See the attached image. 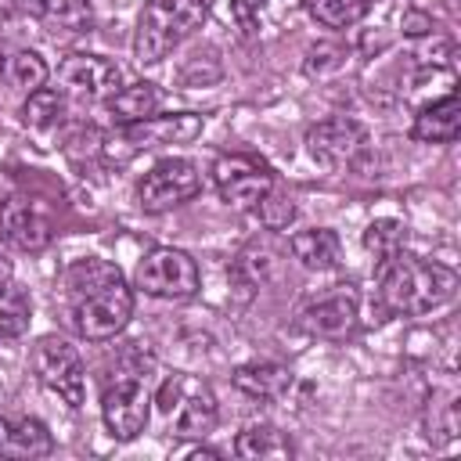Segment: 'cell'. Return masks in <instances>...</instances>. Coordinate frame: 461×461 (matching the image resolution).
Returning <instances> with one entry per match:
<instances>
[{
    "label": "cell",
    "instance_id": "cell-1",
    "mask_svg": "<svg viewBox=\"0 0 461 461\" xmlns=\"http://www.w3.org/2000/svg\"><path fill=\"white\" fill-rule=\"evenodd\" d=\"M65 288L72 303V324L83 339L104 342L126 328L133 313V292L112 263L79 259L76 267H68Z\"/></svg>",
    "mask_w": 461,
    "mask_h": 461
},
{
    "label": "cell",
    "instance_id": "cell-2",
    "mask_svg": "<svg viewBox=\"0 0 461 461\" xmlns=\"http://www.w3.org/2000/svg\"><path fill=\"white\" fill-rule=\"evenodd\" d=\"M457 292V274L443 263H429L407 252H396L378 267V299L389 313L421 317L439 310Z\"/></svg>",
    "mask_w": 461,
    "mask_h": 461
},
{
    "label": "cell",
    "instance_id": "cell-3",
    "mask_svg": "<svg viewBox=\"0 0 461 461\" xmlns=\"http://www.w3.org/2000/svg\"><path fill=\"white\" fill-rule=\"evenodd\" d=\"M151 375H155L151 357H130L108 378L104 396H101V418L112 439L130 443L144 432L151 418Z\"/></svg>",
    "mask_w": 461,
    "mask_h": 461
},
{
    "label": "cell",
    "instance_id": "cell-4",
    "mask_svg": "<svg viewBox=\"0 0 461 461\" xmlns=\"http://www.w3.org/2000/svg\"><path fill=\"white\" fill-rule=\"evenodd\" d=\"M202 22H205V0H148L137 18L133 58L140 65H158Z\"/></svg>",
    "mask_w": 461,
    "mask_h": 461
},
{
    "label": "cell",
    "instance_id": "cell-5",
    "mask_svg": "<svg viewBox=\"0 0 461 461\" xmlns=\"http://www.w3.org/2000/svg\"><path fill=\"white\" fill-rule=\"evenodd\" d=\"M202 133V115L194 112H176V115H148L140 122H126V126H115V133H104L101 137V155L104 162H130L133 155L140 151H151L158 144H187Z\"/></svg>",
    "mask_w": 461,
    "mask_h": 461
},
{
    "label": "cell",
    "instance_id": "cell-6",
    "mask_svg": "<svg viewBox=\"0 0 461 461\" xmlns=\"http://www.w3.org/2000/svg\"><path fill=\"white\" fill-rule=\"evenodd\" d=\"M155 403H158L162 418L169 421L173 436H180V439H205L216 429V418H220L212 389L202 378H194V375L166 378L158 385Z\"/></svg>",
    "mask_w": 461,
    "mask_h": 461
},
{
    "label": "cell",
    "instance_id": "cell-7",
    "mask_svg": "<svg viewBox=\"0 0 461 461\" xmlns=\"http://www.w3.org/2000/svg\"><path fill=\"white\" fill-rule=\"evenodd\" d=\"M32 371L43 382V389H50L58 400H65L68 407H83L86 371H83L79 353L65 339H58V335L40 339L32 349Z\"/></svg>",
    "mask_w": 461,
    "mask_h": 461
},
{
    "label": "cell",
    "instance_id": "cell-8",
    "mask_svg": "<svg viewBox=\"0 0 461 461\" xmlns=\"http://www.w3.org/2000/svg\"><path fill=\"white\" fill-rule=\"evenodd\" d=\"M198 263L180 249H151L137 263V288L155 299H191L198 292Z\"/></svg>",
    "mask_w": 461,
    "mask_h": 461
},
{
    "label": "cell",
    "instance_id": "cell-9",
    "mask_svg": "<svg viewBox=\"0 0 461 461\" xmlns=\"http://www.w3.org/2000/svg\"><path fill=\"white\" fill-rule=\"evenodd\" d=\"M198 187H202V173L191 158H162L144 173L137 187V202L144 212H169L187 198H194Z\"/></svg>",
    "mask_w": 461,
    "mask_h": 461
},
{
    "label": "cell",
    "instance_id": "cell-10",
    "mask_svg": "<svg viewBox=\"0 0 461 461\" xmlns=\"http://www.w3.org/2000/svg\"><path fill=\"white\" fill-rule=\"evenodd\" d=\"M212 184L220 198L234 209H256L274 191V173L256 155H223L212 166Z\"/></svg>",
    "mask_w": 461,
    "mask_h": 461
},
{
    "label": "cell",
    "instance_id": "cell-11",
    "mask_svg": "<svg viewBox=\"0 0 461 461\" xmlns=\"http://www.w3.org/2000/svg\"><path fill=\"white\" fill-rule=\"evenodd\" d=\"M58 83L65 94H72L76 101H112L122 86V72L115 61L101 58V54H68L58 65Z\"/></svg>",
    "mask_w": 461,
    "mask_h": 461
},
{
    "label": "cell",
    "instance_id": "cell-12",
    "mask_svg": "<svg viewBox=\"0 0 461 461\" xmlns=\"http://www.w3.org/2000/svg\"><path fill=\"white\" fill-rule=\"evenodd\" d=\"M306 151L321 166H349L367 151V130H364V122H357L349 115L324 119V122L310 126Z\"/></svg>",
    "mask_w": 461,
    "mask_h": 461
},
{
    "label": "cell",
    "instance_id": "cell-13",
    "mask_svg": "<svg viewBox=\"0 0 461 461\" xmlns=\"http://www.w3.org/2000/svg\"><path fill=\"white\" fill-rule=\"evenodd\" d=\"M0 241L18 252H43L50 245V220L25 194L0 202Z\"/></svg>",
    "mask_w": 461,
    "mask_h": 461
},
{
    "label": "cell",
    "instance_id": "cell-14",
    "mask_svg": "<svg viewBox=\"0 0 461 461\" xmlns=\"http://www.w3.org/2000/svg\"><path fill=\"white\" fill-rule=\"evenodd\" d=\"M299 324L310 335H324V339H339V335L353 331V324H357V292H353V285H335L331 292L306 303L303 313H299Z\"/></svg>",
    "mask_w": 461,
    "mask_h": 461
},
{
    "label": "cell",
    "instance_id": "cell-15",
    "mask_svg": "<svg viewBox=\"0 0 461 461\" xmlns=\"http://www.w3.org/2000/svg\"><path fill=\"white\" fill-rule=\"evenodd\" d=\"M54 450V439L43 421L36 418H0V457H47Z\"/></svg>",
    "mask_w": 461,
    "mask_h": 461
},
{
    "label": "cell",
    "instance_id": "cell-16",
    "mask_svg": "<svg viewBox=\"0 0 461 461\" xmlns=\"http://www.w3.org/2000/svg\"><path fill=\"white\" fill-rule=\"evenodd\" d=\"M411 133L418 140H425V144H450V140H457V133H461V97L450 90L439 101L425 104L414 115V130Z\"/></svg>",
    "mask_w": 461,
    "mask_h": 461
},
{
    "label": "cell",
    "instance_id": "cell-17",
    "mask_svg": "<svg viewBox=\"0 0 461 461\" xmlns=\"http://www.w3.org/2000/svg\"><path fill=\"white\" fill-rule=\"evenodd\" d=\"M288 249H292V256H295L306 270H317V274L335 270V267L342 263V241H339V234L328 230V227H313V230L292 234Z\"/></svg>",
    "mask_w": 461,
    "mask_h": 461
},
{
    "label": "cell",
    "instance_id": "cell-18",
    "mask_svg": "<svg viewBox=\"0 0 461 461\" xmlns=\"http://www.w3.org/2000/svg\"><path fill=\"white\" fill-rule=\"evenodd\" d=\"M234 389L252 400H281L292 389V371L274 360H252L234 371Z\"/></svg>",
    "mask_w": 461,
    "mask_h": 461
},
{
    "label": "cell",
    "instance_id": "cell-19",
    "mask_svg": "<svg viewBox=\"0 0 461 461\" xmlns=\"http://www.w3.org/2000/svg\"><path fill=\"white\" fill-rule=\"evenodd\" d=\"M115 126H126V122H140L148 115H155L158 108V90L155 83H133V86H119V94L112 101H104Z\"/></svg>",
    "mask_w": 461,
    "mask_h": 461
},
{
    "label": "cell",
    "instance_id": "cell-20",
    "mask_svg": "<svg viewBox=\"0 0 461 461\" xmlns=\"http://www.w3.org/2000/svg\"><path fill=\"white\" fill-rule=\"evenodd\" d=\"M238 457H292V443L274 425H249L234 439Z\"/></svg>",
    "mask_w": 461,
    "mask_h": 461
},
{
    "label": "cell",
    "instance_id": "cell-21",
    "mask_svg": "<svg viewBox=\"0 0 461 461\" xmlns=\"http://www.w3.org/2000/svg\"><path fill=\"white\" fill-rule=\"evenodd\" d=\"M68 115V104H65V94L61 90H50V86H40L25 97V108H22V119L25 126L32 130H58Z\"/></svg>",
    "mask_w": 461,
    "mask_h": 461
},
{
    "label": "cell",
    "instance_id": "cell-22",
    "mask_svg": "<svg viewBox=\"0 0 461 461\" xmlns=\"http://www.w3.org/2000/svg\"><path fill=\"white\" fill-rule=\"evenodd\" d=\"M274 270V249L267 241H249L234 263H230V277L241 285V288H259Z\"/></svg>",
    "mask_w": 461,
    "mask_h": 461
},
{
    "label": "cell",
    "instance_id": "cell-23",
    "mask_svg": "<svg viewBox=\"0 0 461 461\" xmlns=\"http://www.w3.org/2000/svg\"><path fill=\"white\" fill-rule=\"evenodd\" d=\"M0 76L7 83H14L18 90H29L32 94V90H40L47 83V61L36 50H11V54H4Z\"/></svg>",
    "mask_w": 461,
    "mask_h": 461
},
{
    "label": "cell",
    "instance_id": "cell-24",
    "mask_svg": "<svg viewBox=\"0 0 461 461\" xmlns=\"http://www.w3.org/2000/svg\"><path fill=\"white\" fill-rule=\"evenodd\" d=\"M403 241H407V227L400 220H371L367 230H364V249L378 259V267L385 259H393L396 252H403Z\"/></svg>",
    "mask_w": 461,
    "mask_h": 461
},
{
    "label": "cell",
    "instance_id": "cell-25",
    "mask_svg": "<svg viewBox=\"0 0 461 461\" xmlns=\"http://www.w3.org/2000/svg\"><path fill=\"white\" fill-rule=\"evenodd\" d=\"M310 14L324 29H349L367 14V0H310Z\"/></svg>",
    "mask_w": 461,
    "mask_h": 461
},
{
    "label": "cell",
    "instance_id": "cell-26",
    "mask_svg": "<svg viewBox=\"0 0 461 461\" xmlns=\"http://www.w3.org/2000/svg\"><path fill=\"white\" fill-rule=\"evenodd\" d=\"M32 303L18 285H0V335H22L29 328Z\"/></svg>",
    "mask_w": 461,
    "mask_h": 461
},
{
    "label": "cell",
    "instance_id": "cell-27",
    "mask_svg": "<svg viewBox=\"0 0 461 461\" xmlns=\"http://www.w3.org/2000/svg\"><path fill=\"white\" fill-rule=\"evenodd\" d=\"M256 212L263 216V223L270 227V230H277V227H288L292 223V216H295V205H292V198H277L274 191L256 205Z\"/></svg>",
    "mask_w": 461,
    "mask_h": 461
},
{
    "label": "cell",
    "instance_id": "cell-28",
    "mask_svg": "<svg viewBox=\"0 0 461 461\" xmlns=\"http://www.w3.org/2000/svg\"><path fill=\"white\" fill-rule=\"evenodd\" d=\"M267 4L270 0H230V18L245 29V32H256L263 14H267Z\"/></svg>",
    "mask_w": 461,
    "mask_h": 461
},
{
    "label": "cell",
    "instance_id": "cell-29",
    "mask_svg": "<svg viewBox=\"0 0 461 461\" xmlns=\"http://www.w3.org/2000/svg\"><path fill=\"white\" fill-rule=\"evenodd\" d=\"M342 61V50L339 47H328V43H317V47H310V54H306V72L313 76V72H324V68H335Z\"/></svg>",
    "mask_w": 461,
    "mask_h": 461
},
{
    "label": "cell",
    "instance_id": "cell-30",
    "mask_svg": "<svg viewBox=\"0 0 461 461\" xmlns=\"http://www.w3.org/2000/svg\"><path fill=\"white\" fill-rule=\"evenodd\" d=\"M432 29V18L429 14H421V11H407L403 14V32L407 36H425Z\"/></svg>",
    "mask_w": 461,
    "mask_h": 461
},
{
    "label": "cell",
    "instance_id": "cell-31",
    "mask_svg": "<svg viewBox=\"0 0 461 461\" xmlns=\"http://www.w3.org/2000/svg\"><path fill=\"white\" fill-rule=\"evenodd\" d=\"M11 274H14V267H11V259L0 252V285H7V281H11Z\"/></svg>",
    "mask_w": 461,
    "mask_h": 461
}]
</instances>
